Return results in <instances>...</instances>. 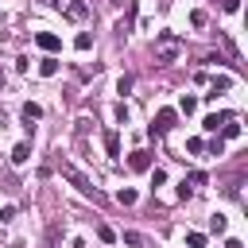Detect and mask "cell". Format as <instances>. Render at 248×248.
<instances>
[{"instance_id":"1","label":"cell","mask_w":248,"mask_h":248,"mask_svg":"<svg viewBox=\"0 0 248 248\" xmlns=\"http://www.w3.org/2000/svg\"><path fill=\"white\" fill-rule=\"evenodd\" d=\"M178 54H182V39L178 35H170V31L155 35V46H151L155 66H170V62H178Z\"/></svg>"},{"instance_id":"4","label":"cell","mask_w":248,"mask_h":248,"mask_svg":"<svg viewBox=\"0 0 248 248\" xmlns=\"http://www.w3.org/2000/svg\"><path fill=\"white\" fill-rule=\"evenodd\" d=\"M101 140H105V155L108 159H120V136H116V128H105Z\"/></svg>"},{"instance_id":"2","label":"cell","mask_w":248,"mask_h":248,"mask_svg":"<svg viewBox=\"0 0 248 248\" xmlns=\"http://www.w3.org/2000/svg\"><path fill=\"white\" fill-rule=\"evenodd\" d=\"M62 178H66L70 186H78V190H81L85 198H93V202H101V198H105V194H101V190L93 186V178H89L85 170H78L74 163H62Z\"/></svg>"},{"instance_id":"7","label":"cell","mask_w":248,"mask_h":248,"mask_svg":"<svg viewBox=\"0 0 248 248\" xmlns=\"http://www.w3.org/2000/svg\"><path fill=\"white\" fill-rule=\"evenodd\" d=\"M62 12H66L70 19H85V16H89V8H85L81 0H62Z\"/></svg>"},{"instance_id":"28","label":"cell","mask_w":248,"mask_h":248,"mask_svg":"<svg viewBox=\"0 0 248 248\" xmlns=\"http://www.w3.org/2000/svg\"><path fill=\"white\" fill-rule=\"evenodd\" d=\"M225 248H244V244H240V240L232 236V240H225Z\"/></svg>"},{"instance_id":"10","label":"cell","mask_w":248,"mask_h":248,"mask_svg":"<svg viewBox=\"0 0 248 248\" xmlns=\"http://www.w3.org/2000/svg\"><path fill=\"white\" fill-rule=\"evenodd\" d=\"M27 159H31V143L23 140V143H16V147H12V163H16V167H23Z\"/></svg>"},{"instance_id":"8","label":"cell","mask_w":248,"mask_h":248,"mask_svg":"<svg viewBox=\"0 0 248 248\" xmlns=\"http://www.w3.org/2000/svg\"><path fill=\"white\" fill-rule=\"evenodd\" d=\"M58 70H62V62H58V58H54V54H46V58H43V62H39V78H54V74H58Z\"/></svg>"},{"instance_id":"16","label":"cell","mask_w":248,"mask_h":248,"mask_svg":"<svg viewBox=\"0 0 248 248\" xmlns=\"http://www.w3.org/2000/svg\"><path fill=\"white\" fill-rule=\"evenodd\" d=\"M74 46H78V50H89V46H93V35H89V31H78Z\"/></svg>"},{"instance_id":"12","label":"cell","mask_w":248,"mask_h":248,"mask_svg":"<svg viewBox=\"0 0 248 248\" xmlns=\"http://www.w3.org/2000/svg\"><path fill=\"white\" fill-rule=\"evenodd\" d=\"M236 136H240V124H236V116H229L221 124V140H236Z\"/></svg>"},{"instance_id":"3","label":"cell","mask_w":248,"mask_h":248,"mask_svg":"<svg viewBox=\"0 0 248 248\" xmlns=\"http://www.w3.org/2000/svg\"><path fill=\"white\" fill-rule=\"evenodd\" d=\"M174 120H178V112H174V108H159V112H155V124H151V136L170 132V128H174Z\"/></svg>"},{"instance_id":"9","label":"cell","mask_w":248,"mask_h":248,"mask_svg":"<svg viewBox=\"0 0 248 248\" xmlns=\"http://www.w3.org/2000/svg\"><path fill=\"white\" fill-rule=\"evenodd\" d=\"M229 89H232V78H229V74H217V78H213V93H205V97L213 101L217 93H229Z\"/></svg>"},{"instance_id":"6","label":"cell","mask_w":248,"mask_h":248,"mask_svg":"<svg viewBox=\"0 0 248 248\" xmlns=\"http://www.w3.org/2000/svg\"><path fill=\"white\" fill-rule=\"evenodd\" d=\"M35 43H39L46 54H54V50L62 46V39H58V35H50V31H39V35H35Z\"/></svg>"},{"instance_id":"14","label":"cell","mask_w":248,"mask_h":248,"mask_svg":"<svg viewBox=\"0 0 248 248\" xmlns=\"http://www.w3.org/2000/svg\"><path fill=\"white\" fill-rule=\"evenodd\" d=\"M39 116H43V108H39L35 101H27V105H23V120L31 124V120H39Z\"/></svg>"},{"instance_id":"22","label":"cell","mask_w":248,"mask_h":248,"mask_svg":"<svg viewBox=\"0 0 248 248\" xmlns=\"http://www.w3.org/2000/svg\"><path fill=\"white\" fill-rule=\"evenodd\" d=\"M167 182V170H159V167H151V186H163Z\"/></svg>"},{"instance_id":"5","label":"cell","mask_w":248,"mask_h":248,"mask_svg":"<svg viewBox=\"0 0 248 248\" xmlns=\"http://www.w3.org/2000/svg\"><path fill=\"white\" fill-rule=\"evenodd\" d=\"M128 170H140V174H143V170H151V151H143V147H140V151H132V155H128Z\"/></svg>"},{"instance_id":"25","label":"cell","mask_w":248,"mask_h":248,"mask_svg":"<svg viewBox=\"0 0 248 248\" xmlns=\"http://www.w3.org/2000/svg\"><path fill=\"white\" fill-rule=\"evenodd\" d=\"M124 244H132V248H140V244H143V236H140V232H124Z\"/></svg>"},{"instance_id":"27","label":"cell","mask_w":248,"mask_h":248,"mask_svg":"<svg viewBox=\"0 0 248 248\" xmlns=\"http://www.w3.org/2000/svg\"><path fill=\"white\" fill-rule=\"evenodd\" d=\"M221 8L225 12H240V0H221Z\"/></svg>"},{"instance_id":"17","label":"cell","mask_w":248,"mask_h":248,"mask_svg":"<svg viewBox=\"0 0 248 248\" xmlns=\"http://www.w3.org/2000/svg\"><path fill=\"white\" fill-rule=\"evenodd\" d=\"M186 248H205V232H186Z\"/></svg>"},{"instance_id":"15","label":"cell","mask_w":248,"mask_h":248,"mask_svg":"<svg viewBox=\"0 0 248 248\" xmlns=\"http://www.w3.org/2000/svg\"><path fill=\"white\" fill-rule=\"evenodd\" d=\"M116 202H120V205H136V202H140V194H136V190H128V186H124V190H120V194H116Z\"/></svg>"},{"instance_id":"23","label":"cell","mask_w":248,"mask_h":248,"mask_svg":"<svg viewBox=\"0 0 248 248\" xmlns=\"http://www.w3.org/2000/svg\"><path fill=\"white\" fill-rule=\"evenodd\" d=\"M225 225H229V221H225L221 213H217V217H209V229H213V232H225Z\"/></svg>"},{"instance_id":"26","label":"cell","mask_w":248,"mask_h":248,"mask_svg":"<svg viewBox=\"0 0 248 248\" xmlns=\"http://www.w3.org/2000/svg\"><path fill=\"white\" fill-rule=\"evenodd\" d=\"M194 186H205V174H202V170H194V174H190V190H194Z\"/></svg>"},{"instance_id":"18","label":"cell","mask_w":248,"mask_h":248,"mask_svg":"<svg viewBox=\"0 0 248 248\" xmlns=\"http://www.w3.org/2000/svg\"><path fill=\"white\" fill-rule=\"evenodd\" d=\"M221 43H225V50H229V54H232V62H240V50H236V43H232V39H229V35H221Z\"/></svg>"},{"instance_id":"24","label":"cell","mask_w":248,"mask_h":248,"mask_svg":"<svg viewBox=\"0 0 248 248\" xmlns=\"http://www.w3.org/2000/svg\"><path fill=\"white\" fill-rule=\"evenodd\" d=\"M190 23H194V27H205V12H202V8H198V12H190Z\"/></svg>"},{"instance_id":"11","label":"cell","mask_w":248,"mask_h":248,"mask_svg":"<svg viewBox=\"0 0 248 248\" xmlns=\"http://www.w3.org/2000/svg\"><path fill=\"white\" fill-rule=\"evenodd\" d=\"M225 120H229V112H209V116L202 120V128H205V132H217V128H221Z\"/></svg>"},{"instance_id":"21","label":"cell","mask_w":248,"mask_h":248,"mask_svg":"<svg viewBox=\"0 0 248 248\" xmlns=\"http://www.w3.org/2000/svg\"><path fill=\"white\" fill-rule=\"evenodd\" d=\"M97 236H101V240H105V244H112V240H116V232H112V229H108V225H97Z\"/></svg>"},{"instance_id":"19","label":"cell","mask_w":248,"mask_h":248,"mask_svg":"<svg viewBox=\"0 0 248 248\" xmlns=\"http://www.w3.org/2000/svg\"><path fill=\"white\" fill-rule=\"evenodd\" d=\"M116 93H120V97H128V93H132V78H128V74L116 81Z\"/></svg>"},{"instance_id":"13","label":"cell","mask_w":248,"mask_h":248,"mask_svg":"<svg viewBox=\"0 0 248 248\" xmlns=\"http://www.w3.org/2000/svg\"><path fill=\"white\" fill-rule=\"evenodd\" d=\"M194 108H198V97H194V93H182V101H178V108H174V112H186V116H190Z\"/></svg>"},{"instance_id":"20","label":"cell","mask_w":248,"mask_h":248,"mask_svg":"<svg viewBox=\"0 0 248 248\" xmlns=\"http://www.w3.org/2000/svg\"><path fill=\"white\" fill-rule=\"evenodd\" d=\"M205 147H209V155H225V140H221V136H217V140H209Z\"/></svg>"}]
</instances>
